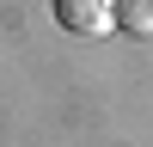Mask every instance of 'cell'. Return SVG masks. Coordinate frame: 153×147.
Returning <instances> with one entry per match:
<instances>
[{"label": "cell", "mask_w": 153, "mask_h": 147, "mask_svg": "<svg viewBox=\"0 0 153 147\" xmlns=\"http://www.w3.org/2000/svg\"><path fill=\"white\" fill-rule=\"evenodd\" d=\"M55 24L74 37H104L117 24V6L110 0H55Z\"/></svg>", "instance_id": "6da1fadb"}, {"label": "cell", "mask_w": 153, "mask_h": 147, "mask_svg": "<svg viewBox=\"0 0 153 147\" xmlns=\"http://www.w3.org/2000/svg\"><path fill=\"white\" fill-rule=\"evenodd\" d=\"M117 6V24L135 37H153V0H110Z\"/></svg>", "instance_id": "7a4b0ae2"}]
</instances>
